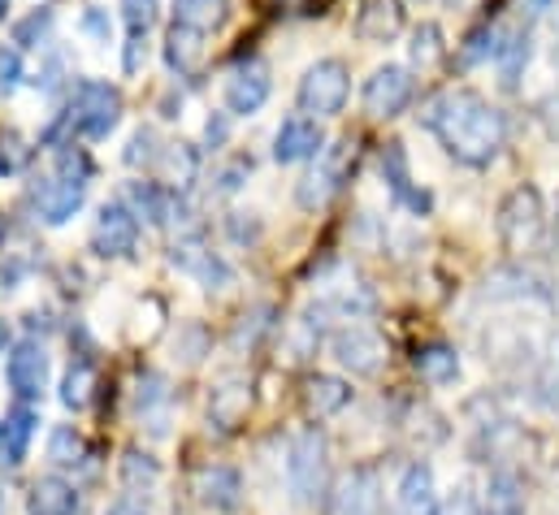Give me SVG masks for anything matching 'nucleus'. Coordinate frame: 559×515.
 Wrapping results in <instances>:
<instances>
[{
    "label": "nucleus",
    "instance_id": "obj_1",
    "mask_svg": "<svg viewBox=\"0 0 559 515\" xmlns=\"http://www.w3.org/2000/svg\"><path fill=\"white\" fill-rule=\"evenodd\" d=\"M420 127L447 147V156H455L460 165H473V169L490 165L508 143L503 113L486 96H477L468 87L433 96L425 105V113H420Z\"/></svg>",
    "mask_w": 559,
    "mask_h": 515
},
{
    "label": "nucleus",
    "instance_id": "obj_2",
    "mask_svg": "<svg viewBox=\"0 0 559 515\" xmlns=\"http://www.w3.org/2000/svg\"><path fill=\"white\" fill-rule=\"evenodd\" d=\"M286 490L299 507H317L325 494H330V442L325 433L312 424V429H299L290 438V451H286Z\"/></svg>",
    "mask_w": 559,
    "mask_h": 515
},
{
    "label": "nucleus",
    "instance_id": "obj_3",
    "mask_svg": "<svg viewBox=\"0 0 559 515\" xmlns=\"http://www.w3.org/2000/svg\"><path fill=\"white\" fill-rule=\"evenodd\" d=\"M499 243L508 256H530L543 248L547 239V204H543V191L538 187H512L499 204Z\"/></svg>",
    "mask_w": 559,
    "mask_h": 515
},
{
    "label": "nucleus",
    "instance_id": "obj_4",
    "mask_svg": "<svg viewBox=\"0 0 559 515\" xmlns=\"http://www.w3.org/2000/svg\"><path fill=\"white\" fill-rule=\"evenodd\" d=\"M122 118V92L109 87V83H79L74 96H70V109H66V127L74 134H87V139H105L109 130L118 127Z\"/></svg>",
    "mask_w": 559,
    "mask_h": 515
},
{
    "label": "nucleus",
    "instance_id": "obj_5",
    "mask_svg": "<svg viewBox=\"0 0 559 515\" xmlns=\"http://www.w3.org/2000/svg\"><path fill=\"white\" fill-rule=\"evenodd\" d=\"M347 92H352L347 65L338 57H325V61L304 70V79H299V109L317 113V118H334L347 105Z\"/></svg>",
    "mask_w": 559,
    "mask_h": 515
},
{
    "label": "nucleus",
    "instance_id": "obj_6",
    "mask_svg": "<svg viewBox=\"0 0 559 515\" xmlns=\"http://www.w3.org/2000/svg\"><path fill=\"white\" fill-rule=\"evenodd\" d=\"M352 165H356V139H338L334 147H325V152L317 156V169L299 178V191H295L299 208H321V204L347 182Z\"/></svg>",
    "mask_w": 559,
    "mask_h": 515
},
{
    "label": "nucleus",
    "instance_id": "obj_7",
    "mask_svg": "<svg viewBox=\"0 0 559 515\" xmlns=\"http://www.w3.org/2000/svg\"><path fill=\"white\" fill-rule=\"evenodd\" d=\"M330 351H334V360H338L347 373H356V378H373V373H382V364H386V338H382L378 330L360 325V321L343 325V330L330 338Z\"/></svg>",
    "mask_w": 559,
    "mask_h": 515
},
{
    "label": "nucleus",
    "instance_id": "obj_8",
    "mask_svg": "<svg viewBox=\"0 0 559 515\" xmlns=\"http://www.w3.org/2000/svg\"><path fill=\"white\" fill-rule=\"evenodd\" d=\"M413 70L408 65H378L369 79H365V92H360V100H365V113L369 118H400L404 109H408V100H413Z\"/></svg>",
    "mask_w": 559,
    "mask_h": 515
},
{
    "label": "nucleus",
    "instance_id": "obj_9",
    "mask_svg": "<svg viewBox=\"0 0 559 515\" xmlns=\"http://www.w3.org/2000/svg\"><path fill=\"white\" fill-rule=\"evenodd\" d=\"M330 515H382V477L373 468H352L330 494Z\"/></svg>",
    "mask_w": 559,
    "mask_h": 515
},
{
    "label": "nucleus",
    "instance_id": "obj_10",
    "mask_svg": "<svg viewBox=\"0 0 559 515\" xmlns=\"http://www.w3.org/2000/svg\"><path fill=\"white\" fill-rule=\"evenodd\" d=\"M140 243V217L127 208V204H105L100 217H96V235H92V248L100 256L118 260L131 256Z\"/></svg>",
    "mask_w": 559,
    "mask_h": 515
},
{
    "label": "nucleus",
    "instance_id": "obj_11",
    "mask_svg": "<svg viewBox=\"0 0 559 515\" xmlns=\"http://www.w3.org/2000/svg\"><path fill=\"white\" fill-rule=\"evenodd\" d=\"M169 260H174L182 273H191L200 286H209V290H226V286H230V264L217 256V252H209L200 235H182V239L169 248Z\"/></svg>",
    "mask_w": 559,
    "mask_h": 515
},
{
    "label": "nucleus",
    "instance_id": "obj_12",
    "mask_svg": "<svg viewBox=\"0 0 559 515\" xmlns=\"http://www.w3.org/2000/svg\"><path fill=\"white\" fill-rule=\"evenodd\" d=\"M4 378L17 398H39L48 386V351L35 343V338H22L13 351H9V364H4Z\"/></svg>",
    "mask_w": 559,
    "mask_h": 515
},
{
    "label": "nucleus",
    "instance_id": "obj_13",
    "mask_svg": "<svg viewBox=\"0 0 559 515\" xmlns=\"http://www.w3.org/2000/svg\"><path fill=\"white\" fill-rule=\"evenodd\" d=\"M270 92H274L270 65H265V61H248V65H239V70L226 79V109H230L235 118H248V113H257V109L270 100Z\"/></svg>",
    "mask_w": 559,
    "mask_h": 515
},
{
    "label": "nucleus",
    "instance_id": "obj_14",
    "mask_svg": "<svg viewBox=\"0 0 559 515\" xmlns=\"http://www.w3.org/2000/svg\"><path fill=\"white\" fill-rule=\"evenodd\" d=\"M321 152H325V130L308 113L286 118L274 134V160L278 165H295V160H308V156H321Z\"/></svg>",
    "mask_w": 559,
    "mask_h": 515
},
{
    "label": "nucleus",
    "instance_id": "obj_15",
    "mask_svg": "<svg viewBox=\"0 0 559 515\" xmlns=\"http://www.w3.org/2000/svg\"><path fill=\"white\" fill-rule=\"evenodd\" d=\"M382 178H386V191L408 208V213H417L425 217L429 213V191H420L417 182H413V169H408V152H404V143H386L382 147Z\"/></svg>",
    "mask_w": 559,
    "mask_h": 515
},
{
    "label": "nucleus",
    "instance_id": "obj_16",
    "mask_svg": "<svg viewBox=\"0 0 559 515\" xmlns=\"http://www.w3.org/2000/svg\"><path fill=\"white\" fill-rule=\"evenodd\" d=\"M195 494H200V503L209 512L230 515L243 507V477L235 468H226V464H209V468L195 472Z\"/></svg>",
    "mask_w": 559,
    "mask_h": 515
},
{
    "label": "nucleus",
    "instance_id": "obj_17",
    "mask_svg": "<svg viewBox=\"0 0 559 515\" xmlns=\"http://www.w3.org/2000/svg\"><path fill=\"white\" fill-rule=\"evenodd\" d=\"M395 507L400 515H442V499L433 486V468L429 464H408L400 486H395Z\"/></svg>",
    "mask_w": 559,
    "mask_h": 515
},
{
    "label": "nucleus",
    "instance_id": "obj_18",
    "mask_svg": "<svg viewBox=\"0 0 559 515\" xmlns=\"http://www.w3.org/2000/svg\"><path fill=\"white\" fill-rule=\"evenodd\" d=\"M83 200H87V187H79V182H61L57 173L44 178V187L35 182V208H39V217H44L48 226H66V221L83 208Z\"/></svg>",
    "mask_w": 559,
    "mask_h": 515
},
{
    "label": "nucleus",
    "instance_id": "obj_19",
    "mask_svg": "<svg viewBox=\"0 0 559 515\" xmlns=\"http://www.w3.org/2000/svg\"><path fill=\"white\" fill-rule=\"evenodd\" d=\"M486 299H495V303H503V299H516V303H547L551 299V290H547V282L538 277V273H530V268H499V273H490L486 277Z\"/></svg>",
    "mask_w": 559,
    "mask_h": 515
},
{
    "label": "nucleus",
    "instance_id": "obj_20",
    "mask_svg": "<svg viewBox=\"0 0 559 515\" xmlns=\"http://www.w3.org/2000/svg\"><path fill=\"white\" fill-rule=\"evenodd\" d=\"M248 407H252V386H248L243 378H222V382L213 386V398H209V420H213L222 433H230V429L243 424Z\"/></svg>",
    "mask_w": 559,
    "mask_h": 515
},
{
    "label": "nucleus",
    "instance_id": "obj_21",
    "mask_svg": "<svg viewBox=\"0 0 559 515\" xmlns=\"http://www.w3.org/2000/svg\"><path fill=\"white\" fill-rule=\"evenodd\" d=\"M481 507H486V515H530L525 481L512 468H495L490 481L481 486Z\"/></svg>",
    "mask_w": 559,
    "mask_h": 515
},
{
    "label": "nucleus",
    "instance_id": "obj_22",
    "mask_svg": "<svg viewBox=\"0 0 559 515\" xmlns=\"http://www.w3.org/2000/svg\"><path fill=\"white\" fill-rule=\"evenodd\" d=\"M35 429H39V411H31V407H9L4 411V420H0V455H4L9 468H17L26 459Z\"/></svg>",
    "mask_w": 559,
    "mask_h": 515
},
{
    "label": "nucleus",
    "instance_id": "obj_23",
    "mask_svg": "<svg viewBox=\"0 0 559 515\" xmlns=\"http://www.w3.org/2000/svg\"><path fill=\"white\" fill-rule=\"evenodd\" d=\"M530 386H534V398H538L547 411L559 416V330H551V334L543 338L538 360H534V369H530Z\"/></svg>",
    "mask_w": 559,
    "mask_h": 515
},
{
    "label": "nucleus",
    "instance_id": "obj_24",
    "mask_svg": "<svg viewBox=\"0 0 559 515\" xmlns=\"http://www.w3.org/2000/svg\"><path fill=\"white\" fill-rule=\"evenodd\" d=\"M26 512L31 515H79V494L70 481L61 477H39L26 494Z\"/></svg>",
    "mask_w": 559,
    "mask_h": 515
},
{
    "label": "nucleus",
    "instance_id": "obj_25",
    "mask_svg": "<svg viewBox=\"0 0 559 515\" xmlns=\"http://www.w3.org/2000/svg\"><path fill=\"white\" fill-rule=\"evenodd\" d=\"M347 403H352V386H347L343 378H330V373L308 378V386H304V407H308V416L325 420V416L343 411Z\"/></svg>",
    "mask_w": 559,
    "mask_h": 515
},
{
    "label": "nucleus",
    "instance_id": "obj_26",
    "mask_svg": "<svg viewBox=\"0 0 559 515\" xmlns=\"http://www.w3.org/2000/svg\"><path fill=\"white\" fill-rule=\"evenodd\" d=\"M165 61H169V70H174L178 79L195 74L200 61H204V35H200V31H187V26L174 22L169 35H165Z\"/></svg>",
    "mask_w": 559,
    "mask_h": 515
},
{
    "label": "nucleus",
    "instance_id": "obj_27",
    "mask_svg": "<svg viewBox=\"0 0 559 515\" xmlns=\"http://www.w3.org/2000/svg\"><path fill=\"white\" fill-rule=\"evenodd\" d=\"M160 0H122V17H127V70L135 74L143 61V39L156 22Z\"/></svg>",
    "mask_w": 559,
    "mask_h": 515
},
{
    "label": "nucleus",
    "instance_id": "obj_28",
    "mask_svg": "<svg viewBox=\"0 0 559 515\" xmlns=\"http://www.w3.org/2000/svg\"><path fill=\"white\" fill-rule=\"evenodd\" d=\"M400 26H404V9H400V0H373L365 13H360V39H369V44H391L395 35H400Z\"/></svg>",
    "mask_w": 559,
    "mask_h": 515
},
{
    "label": "nucleus",
    "instance_id": "obj_29",
    "mask_svg": "<svg viewBox=\"0 0 559 515\" xmlns=\"http://www.w3.org/2000/svg\"><path fill=\"white\" fill-rule=\"evenodd\" d=\"M530 57H534V39H530V26H525V31H512V35H503V44H499V52H495V65H499V79H503V87H516V83H521V74H525V65H530Z\"/></svg>",
    "mask_w": 559,
    "mask_h": 515
},
{
    "label": "nucleus",
    "instance_id": "obj_30",
    "mask_svg": "<svg viewBox=\"0 0 559 515\" xmlns=\"http://www.w3.org/2000/svg\"><path fill=\"white\" fill-rule=\"evenodd\" d=\"M226 13H230V0H174V22L187 31H200V35L217 31L226 22Z\"/></svg>",
    "mask_w": 559,
    "mask_h": 515
},
{
    "label": "nucleus",
    "instance_id": "obj_31",
    "mask_svg": "<svg viewBox=\"0 0 559 515\" xmlns=\"http://www.w3.org/2000/svg\"><path fill=\"white\" fill-rule=\"evenodd\" d=\"M417 373L429 382V386H451V382L460 378V356H455V347H447V343H429V347H420Z\"/></svg>",
    "mask_w": 559,
    "mask_h": 515
},
{
    "label": "nucleus",
    "instance_id": "obj_32",
    "mask_svg": "<svg viewBox=\"0 0 559 515\" xmlns=\"http://www.w3.org/2000/svg\"><path fill=\"white\" fill-rule=\"evenodd\" d=\"M48 459H52L57 468H79V464L87 459L83 433H79L74 424H57V429L48 433Z\"/></svg>",
    "mask_w": 559,
    "mask_h": 515
},
{
    "label": "nucleus",
    "instance_id": "obj_33",
    "mask_svg": "<svg viewBox=\"0 0 559 515\" xmlns=\"http://www.w3.org/2000/svg\"><path fill=\"white\" fill-rule=\"evenodd\" d=\"M92 394H96V369H92L87 360L70 364V373L61 378V403H66L70 411H83V407L92 403Z\"/></svg>",
    "mask_w": 559,
    "mask_h": 515
},
{
    "label": "nucleus",
    "instance_id": "obj_34",
    "mask_svg": "<svg viewBox=\"0 0 559 515\" xmlns=\"http://www.w3.org/2000/svg\"><path fill=\"white\" fill-rule=\"evenodd\" d=\"M156 165H160V173H165L169 187H187L195 178V152L187 143H165V152H160Z\"/></svg>",
    "mask_w": 559,
    "mask_h": 515
},
{
    "label": "nucleus",
    "instance_id": "obj_35",
    "mask_svg": "<svg viewBox=\"0 0 559 515\" xmlns=\"http://www.w3.org/2000/svg\"><path fill=\"white\" fill-rule=\"evenodd\" d=\"M52 165H57V178H61V182H79V187L92 182V156H87L83 147H74V143H61Z\"/></svg>",
    "mask_w": 559,
    "mask_h": 515
},
{
    "label": "nucleus",
    "instance_id": "obj_36",
    "mask_svg": "<svg viewBox=\"0 0 559 515\" xmlns=\"http://www.w3.org/2000/svg\"><path fill=\"white\" fill-rule=\"evenodd\" d=\"M499 44H503V31H499V26H477V31L464 39V48H460V61H464V65L490 61V57L499 52Z\"/></svg>",
    "mask_w": 559,
    "mask_h": 515
},
{
    "label": "nucleus",
    "instance_id": "obj_37",
    "mask_svg": "<svg viewBox=\"0 0 559 515\" xmlns=\"http://www.w3.org/2000/svg\"><path fill=\"white\" fill-rule=\"evenodd\" d=\"M48 31H52V9H35L31 17H22V22L13 26V44L39 48V39H48Z\"/></svg>",
    "mask_w": 559,
    "mask_h": 515
},
{
    "label": "nucleus",
    "instance_id": "obj_38",
    "mask_svg": "<svg viewBox=\"0 0 559 515\" xmlns=\"http://www.w3.org/2000/svg\"><path fill=\"white\" fill-rule=\"evenodd\" d=\"M442 31L433 26V22H425V26H417V35H413V61L417 65H433V61H442Z\"/></svg>",
    "mask_w": 559,
    "mask_h": 515
},
{
    "label": "nucleus",
    "instance_id": "obj_39",
    "mask_svg": "<svg viewBox=\"0 0 559 515\" xmlns=\"http://www.w3.org/2000/svg\"><path fill=\"white\" fill-rule=\"evenodd\" d=\"M442 515H486V507H481V490H477L473 481H460V486L447 494Z\"/></svg>",
    "mask_w": 559,
    "mask_h": 515
},
{
    "label": "nucleus",
    "instance_id": "obj_40",
    "mask_svg": "<svg viewBox=\"0 0 559 515\" xmlns=\"http://www.w3.org/2000/svg\"><path fill=\"white\" fill-rule=\"evenodd\" d=\"M156 477H160V464H156L152 455L127 451V459H122V481H127V486H152Z\"/></svg>",
    "mask_w": 559,
    "mask_h": 515
},
{
    "label": "nucleus",
    "instance_id": "obj_41",
    "mask_svg": "<svg viewBox=\"0 0 559 515\" xmlns=\"http://www.w3.org/2000/svg\"><path fill=\"white\" fill-rule=\"evenodd\" d=\"M160 152H165V143L156 139V130L143 127V130H135V134H131L127 160H131V165H156V160H160Z\"/></svg>",
    "mask_w": 559,
    "mask_h": 515
},
{
    "label": "nucleus",
    "instance_id": "obj_42",
    "mask_svg": "<svg viewBox=\"0 0 559 515\" xmlns=\"http://www.w3.org/2000/svg\"><path fill=\"white\" fill-rule=\"evenodd\" d=\"M17 87H22V57L17 48L0 44V96H13Z\"/></svg>",
    "mask_w": 559,
    "mask_h": 515
},
{
    "label": "nucleus",
    "instance_id": "obj_43",
    "mask_svg": "<svg viewBox=\"0 0 559 515\" xmlns=\"http://www.w3.org/2000/svg\"><path fill=\"white\" fill-rule=\"evenodd\" d=\"M270 330V308H257L252 316H243L239 321V330H235V347L243 351V347H257V338Z\"/></svg>",
    "mask_w": 559,
    "mask_h": 515
},
{
    "label": "nucleus",
    "instance_id": "obj_44",
    "mask_svg": "<svg viewBox=\"0 0 559 515\" xmlns=\"http://www.w3.org/2000/svg\"><path fill=\"white\" fill-rule=\"evenodd\" d=\"M22 165H26V147H22V139H17V134L0 139V173H17Z\"/></svg>",
    "mask_w": 559,
    "mask_h": 515
},
{
    "label": "nucleus",
    "instance_id": "obj_45",
    "mask_svg": "<svg viewBox=\"0 0 559 515\" xmlns=\"http://www.w3.org/2000/svg\"><path fill=\"white\" fill-rule=\"evenodd\" d=\"M248 173H252V160H235L230 169H222V173H217V191H239Z\"/></svg>",
    "mask_w": 559,
    "mask_h": 515
},
{
    "label": "nucleus",
    "instance_id": "obj_46",
    "mask_svg": "<svg viewBox=\"0 0 559 515\" xmlns=\"http://www.w3.org/2000/svg\"><path fill=\"white\" fill-rule=\"evenodd\" d=\"M538 118H543V127L551 130V139L559 143V87L551 96H543V105H538Z\"/></svg>",
    "mask_w": 559,
    "mask_h": 515
},
{
    "label": "nucleus",
    "instance_id": "obj_47",
    "mask_svg": "<svg viewBox=\"0 0 559 515\" xmlns=\"http://www.w3.org/2000/svg\"><path fill=\"white\" fill-rule=\"evenodd\" d=\"M204 139H209V147H222V143H226V118H209Z\"/></svg>",
    "mask_w": 559,
    "mask_h": 515
},
{
    "label": "nucleus",
    "instance_id": "obj_48",
    "mask_svg": "<svg viewBox=\"0 0 559 515\" xmlns=\"http://www.w3.org/2000/svg\"><path fill=\"white\" fill-rule=\"evenodd\" d=\"M230 230H235V239H239V243H243V239H257V221H248V226H243V221H239V213H235Z\"/></svg>",
    "mask_w": 559,
    "mask_h": 515
},
{
    "label": "nucleus",
    "instance_id": "obj_49",
    "mask_svg": "<svg viewBox=\"0 0 559 515\" xmlns=\"http://www.w3.org/2000/svg\"><path fill=\"white\" fill-rule=\"evenodd\" d=\"M109 515H143V512L135 507V503H114V507H109Z\"/></svg>",
    "mask_w": 559,
    "mask_h": 515
},
{
    "label": "nucleus",
    "instance_id": "obj_50",
    "mask_svg": "<svg viewBox=\"0 0 559 515\" xmlns=\"http://www.w3.org/2000/svg\"><path fill=\"white\" fill-rule=\"evenodd\" d=\"M0 515H9V499H4V486H0Z\"/></svg>",
    "mask_w": 559,
    "mask_h": 515
},
{
    "label": "nucleus",
    "instance_id": "obj_51",
    "mask_svg": "<svg viewBox=\"0 0 559 515\" xmlns=\"http://www.w3.org/2000/svg\"><path fill=\"white\" fill-rule=\"evenodd\" d=\"M4 338H9V330H4V321H0V351H4Z\"/></svg>",
    "mask_w": 559,
    "mask_h": 515
},
{
    "label": "nucleus",
    "instance_id": "obj_52",
    "mask_svg": "<svg viewBox=\"0 0 559 515\" xmlns=\"http://www.w3.org/2000/svg\"><path fill=\"white\" fill-rule=\"evenodd\" d=\"M551 239H556V252H559V217H556V230H551Z\"/></svg>",
    "mask_w": 559,
    "mask_h": 515
},
{
    "label": "nucleus",
    "instance_id": "obj_53",
    "mask_svg": "<svg viewBox=\"0 0 559 515\" xmlns=\"http://www.w3.org/2000/svg\"><path fill=\"white\" fill-rule=\"evenodd\" d=\"M4 9H9V0H0V17H4Z\"/></svg>",
    "mask_w": 559,
    "mask_h": 515
},
{
    "label": "nucleus",
    "instance_id": "obj_54",
    "mask_svg": "<svg viewBox=\"0 0 559 515\" xmlns=\"http://www.w3.org/2000/svg\"><path fill=\"white\" fill-rule=\"evenodd\" d=\"M0 243H4V221H0Z\"/></svg>",
    "mask_w": 559,
    "mask_h": 515
},
{
    "label": "nucleus",
    "instance_id": "obj_55",
    "mask_svg": "<svg viewBox=\"0 0 559 515\" xmlns=\"http://www.w3.org/2000/svg\"><path fill=\"white\" fill-rule=\"evenodd\" d=\"M420 4H425V0H420Z\"/></svg>",
    "mask_w": 559,
    "mask_h": 515
}]
</instances>
